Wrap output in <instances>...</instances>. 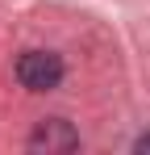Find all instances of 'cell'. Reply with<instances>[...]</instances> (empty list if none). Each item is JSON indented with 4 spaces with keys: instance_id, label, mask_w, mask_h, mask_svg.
<instances>
[{
    "instance_id": "obj_3",
    "label": "cell",
    "mask_w": 150,
    "mask_h": 155,
    "mask_svg": "<svg viewBox=\"0 0 150 155\" xmlns=\"http://www.w3.org/2000/svg\"><path fill=\"white\" fill-rule=\"evenodd\" d=\"M133 151H142V155H150V134H142V138L133 143Z\"/></svg>"
},
{
    "instance_id": "obj_2",
    "label": "cell",
    "mask_w": 150,
    "mask_h": 155,
    "mask_svg": "<svg viewBox=\"0 0 150 155\" xmlns=\"http://www.w3.org/2000/svg\"><path fill=\"white\" fill-rule=\"evenodd\" d=\"M79 147V130L67 117H46L38 122V130L29 134V151H46V155H63Z\"/></svg>"
},
{
    "instance_id": "obj_1",
    "label": "cell",
    "mask_w": 150,
    "mask_h": 155,
    "mask_svg": "<svg viewBox=\"0 0 150 155\" xmlns=\"http://www.w3.org/2000/svg\"><path fill=\"white\" fill-rule=\"evenodd\" d=\"M17 84L29 92H50L63 84V59L54 51H25L17 59Z\"/></svg>"
}]
</instances>
